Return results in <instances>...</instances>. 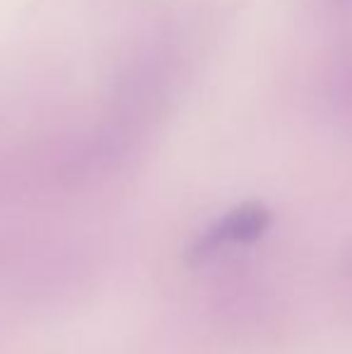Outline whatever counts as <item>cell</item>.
<instances>
[{"mask_svg": "<svg viewBox=\"0 0 352 354\" xmlns=\"http://www.w3.org/2000/svg\"><path fill=\"white\" fill-rule=\"evenodd\" d=\"M270 224V212L261 205H244L232 214H227L212 232H207L205 239L196 243V253H207L212 248L222 246V243H244L254 241L256 236L266 232V227Z\"/></svg>", "mask_w": 352, "mask_h": 354, "instance_id": "obj_1", "label": "cell"}]
</instances>
